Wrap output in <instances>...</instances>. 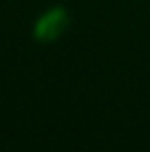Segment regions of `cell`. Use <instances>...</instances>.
Listing matches in <instances>:
<instances>
[{"label": "cell", "instance_id": "1", "mask_svg": "<svg viewBox=\"0 0 150 152\" xmlns=\"http://www.w3.org/2000/svg\"><path fill=\"white\" fill-rule=\"evenodd\" d=\"M71 24V15L64 7H53L46 13H42L33 24V38L42 44H49V42H55L69 29Z\"/></svg>", "mask_w": 150, "mask_h": 152}]
</instances>
